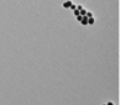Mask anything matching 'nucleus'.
Instances as JSON below:
<instances>
[{
  "mask_svg": "<svg viewBox=\"0 0 126 105\" xmlns=\"http://www.w3.org/2000/svg\"><path fill=\"white\" fill-rule=\"evenodd\" d=\"M103 105H106V104H103Z\"/></svg>",
  "mask_w": 126,
  "mask_h": 105,
  "instance_id": "obj_10",
  "label": "nucleus"
},
{
  "mask_svg": "<svg viewBox=\"0 0 126 105\" xmlns=\"http://www.w3.org/2000/svg\"><path fill=\"white\" fill-rule=\"evenodd\" d=\"M76 17H77V21H79V22H80V21H82V17H83V16H82V15H78V16H76Z\"/></svg>",
  "mask_w": 126,
  "mask_h": 105,
  "instance_id": "obj_7",
  "label": "nucleus"
},
{
  "mask_svg": "<svg viewBox=\"0 0 126 105\" xmlns=\"http://www.w3.org/2000/svg\"><path fill=\"white\" fill-rule=\"evenodd\" d=\"M69 9H72V10H76V9H77V5H74V4H72V5L69 6Z\"/></svg>",
  "mask_w": 126,
  "mask_h": 105,
  "instance_id": "obj_5",
  "label": "nucleus"
},
{
  "mask_svg": "<svg viewBox=\"0 0 126 105\" xmlns=\"http://www.w3.org/2000/svg\"><path fill=\"white\" fill-rule=\"evenodd\" d=\"M72 4H73L72 0H67V1L63 3V8H64V9H69V6H71Z\"/></svg>",
  "mask_w": 126,
  "mask_h": 105,
  "instance_id": "obj_1",
  "label": "nucleus"
},
{
  "mask_svg": "<svg viewBox=\"0 0 126 105\" xmlns=\"http://www.w3.org/2000/svg\"><path fill=\"white\" fill-rule=\"evenodd\" d=\"M80 24H82L83 26H87V25H88V17H87V16H83V17H82Z\"/></svg>",
  "mask_w": 126,
  "mask_h": 105,
  "instance_id": "obj_2",
  "label": "nucleus"
},
{
  "mask_svg": "<svg viewBox=\"0 0 126 105\" xmlns=\"http://www.w3.org/2000/svg\"><path fill=\"white\" fill-rule=\"evenodd\" d=\"M106 105H114V103H112V101H108Z\"/></svg>",
  "mask_w": 126,
  "mask_h": 105,
  "instance_id": "obj_9",
  "label": "nucleus"
},
{
  "mask_svg": "<svg viewBox=\"0 0 126 105\" xmlns=\"http://www.w3.org/2000/svg\"><path fill=\"white\" fill-rule=\"evenodd\" d=\"M73 13H74V15H76V16H78V15H79V10H78V9L73 10Z\"/></svg>",
  "mask_w": 126,
  "mask_h": 105,
  "instance_id": "obj_6",
  "label": "nucleus"
},
{
  "mask_svg": "<svg viewBox=\"0 0 126 105\" xmlns=\"http://www.w3.org/2000/svg\"><path fill=\"white\" fill-rule=\"evenodd\" d=\"M77 9H78V10H82V9H84V8H83V5H77Z\"/></svg>",
  "mask_w": 126,
  "mask_h": 105,
  "instance_id": "obj_8",
  "label": "nucleus"
},
{
  "mask_svg": "<svg viewBox=\"0 0 126 105\" xmlns=\"http://www.w3.org/2000/svg\"><path fill=\"white\" fill-rule=\"evenodd\" d=\"M95 24V19L94 17H89L88 19V25H94Z\"/></svg>",
  "mask_w": 126,
  "mask_h": 105,
  "instance_id": "obj_3",
  "label": "nucleus"
},
{
  "mask_svg": "<svg viewBox=\"0 0 126 105\" xmlns=\"http://www.w3.org/2000/svg\"><path fill=\"white\" fill-rule=\"evenodd\" d=\"M85 16H87L88 19H89V17H94V16H93V13H90V11H87V14H85Z\"/></svg>",
  "mask_w": 126,
  "mask_h": 105,
  "instance_id": "obj_4",
  "label": "nucleus"
}]
</instances>
